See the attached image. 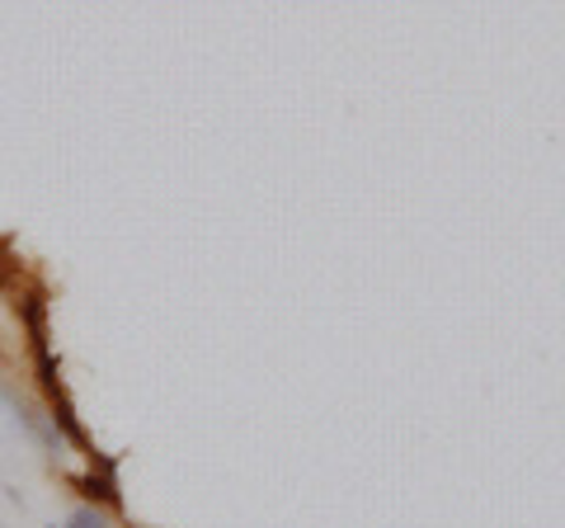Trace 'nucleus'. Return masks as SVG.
<instances>
[{
	"mask_svg": "<svg viewBox=\"0 0 565 528\" xmlns=\"http://www.w3.org/2000/svg\"><path fill=\"white\" fill-rule=\"evenodd\" d=\"M81 490H85V500H90V505H104V509L118 505V482H114L109 467H104L99 477H95V472H90V477H81Z\"/></svg>",
	"mask_w": 565,
	"mask_h": 528,
	"instance_id": "obj_1",
	"label": "nucleus"
},
{
	"mask_svg": "<svg viewBox=\"0 0 565 528\" xmlns=\"http://www.w3.org/2000/svg\"><path fill=\"white\" fill-rule=\"evenodd\" d=\"M62 528H114V519H109V509H104V505L85 500V505L71 509V519H66Z\"/></svg>",
	"mask_w": 565,
	"mask_h": 528,
	"instance_id": "obj_2",
	"label": "nucleus"
},
{
	"mask_svg": "<svg viewBox=\"0 0 565 528\" xmlns=\"http://www.w3.org/2000/svg\"><path fill=\"white\" fill-rule=\"evenodd\" d=\"M52 528H57V524H52Z\"/></svg>",
	"mask_w": 565,
	"mask_h": 528,
	"instance_id": "obj_3",
	"label": "nucleus"
}]
</instances>
